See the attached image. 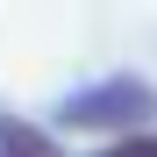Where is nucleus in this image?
Instances as JSON below:
<instances>
[{"label":"nucleus","instance_id":"f257e3e1","mask_svg":"<svg viewBox=\"0 0 157 157\" xmlns=\"http://www.w3.org/2000/svg\"><path fill=\"white\" fill-rule=\"evenodd\" d=\"M150 114H157V93L136 86V78H114L107 93H86V100L64 107L71 128H128V121H150Z\"/></svg>","mask_w":157,"mask_h":157},{"label":"nucleus","instance_id":"f03ea898","mask_svg":"<svg viewBox=\"0 0 157 157\" xmlns=\"http://www.w3.org/2000/svg\"><path fill=\"white\" fill-rule=\"evenodd\" d=\"M0 157H57V143H50L36 121H21V114H0Z\"/></svg>","mask_w":157,"mask_h":157},{"label":"nucleus","instance_id":"7ed1b4c3","mask_svg":"<svg viewBox=\"0 0 157 157\" xmlns=\"http://www.w3.org/2000/svg\"><path fill=\"white\" fill-rule=\"evenodd\" d=\"M100 157H157V136H114Z\"/></svg>","mask_w":157,"mask_h":157}]
</instances>
